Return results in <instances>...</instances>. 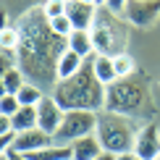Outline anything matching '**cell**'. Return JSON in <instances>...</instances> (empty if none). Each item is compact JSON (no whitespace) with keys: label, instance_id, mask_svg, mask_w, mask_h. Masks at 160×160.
I'll use <instances>...</instances> for the list:
<instances>
[{"label":"cell","instance_id":"obj_1","mask_svg":"<svg viewBox=\"0 0 160 160\" xmlns=\"http://www.w3.org/2000/svg\"><path fill=\"white\" fill-rule=\"evenodd\" d=\"M16 29L21 34V45L16 50L21 74L39 89L52 92L58 84V61L68 50V39L50 29V18L45 16L42 5L21 13L16 18Z\"/></svg>","mask_w":160,"mask_h":160},{"label":"cell","instance_id":"obj_2","mask_svg":"<svg viewBox=\"0 0 160 160\" xmlns=\"http://www.w3.org/2000/svg\"><path fill=\"white\" fill-rule=\"evenodd\" d=\"M105 110L147 123L155 116V102H152V95H150V79L142 71H137V74L118 79L110 87H105Z\"/></svg>","mask_w":160,"mask_h":160},{"label":"cell","instance_id":"obj_3","mask_svg":"<svg viewBox=\"0 0 160 160\" xmlns=\"http://www.w3.org/2000/svg\"><path fill=\"white\" fill-rule=\"evenodd\" d=\"M50 95L55 97V102L66 113L68 110H89V113L105 110V84L95 76L92 58L82 66V71L76 76L58 82Z\"/></svg>","mask_w":160,"mask_h":160},{"label":"cell","instance_id":"obj_4","mask_svg":"<svg viewBox=\"0 0 160 160\" xmlns=\"http://www.w3.org/2000/svg\"><path fill=\"white\" fill-rule=\"evenodd\" d=\"M142 121L129 116H118V113H108L100 110L97 113V139L102 144L105 152H113V155H129L134 152L139 129H142Z\"/></svg>","mask_w":160,"mask_h":160},{"label":"cell","instance_id":"obj_5","mask_svg":"<svg viewBox=\"0 0 160 160\" xmlns=\"http://www.w3.org/2000/svg\"><path fill=\"white\" fill-rule=\"evenodd\" d=\"M129 21H123L121 16L110 13L108 8H100L97 18L92 24V42H95V52L97 55H121L129 52Z\"/></svg>","mask_w":160,"mask_h":160},{"label":"cell","instance_id":"obj_6","mask_svg":"<svg viewBox=\"0 0 160 160\" xmlns=\"http://www.w3.org/2000/svg\"><path fill=\"white\" fill-rule=\"evenodd\" d=\"M97 131V113H89V110H68L63 116V123L61 129L55 131V144H63V147H68L71 142H76V139L82 137H89Z\"/></svg>","mask_w":160,"mask_h":160},{"label":"cell","instance_id":"obj_7","mask_svg":"<svg viewBox=\"0 0 160 160\" xmlns=\"http://www.w3.org/2000/svg\"><path fill=\"white\" fill-rule=\"evenodd\" d=\"M123 18L131 26L150 29V26L160 18V0H129Z\"/></svg>","mask_w":160,"mask_h":160},{"label":"cell","instance_id":"obj_8","mask_svg":"<svg viewBox=\"0 0 160 160\" xmlns=\"http://www.w3.org/2000/svg\"><path fill=\"white\" fill-rule=\"evenodd\" d=\"M134 155L144 158V160H155L160 155V129L155 121H147L139 129L137 144H134Z\"/></svg>","mask_w":160,"mask_h":160},{"label":"cell","instance_id":"obj_9","mask_svg":"<svg viewBox=\"0 0 160 160\" xmlns=\"http://www.w3.org/2000/svg\"><path fill=\"white\" fill-rule=\"evenodd\" d=\"M37 110H39V129L48 131L50 137H55V131L61 129V123H63L66 110L55 102V97H52V95H45L42 102L37 105Z\"/></svg>","mask_w":160,"mask_h":160},{"label":"cell","instance_id":"obj_10","mask_svg":"<svg viewBox=\"0 0 160 160\" xmlns=\"http://www.w3.org/2000/svg\"><path fill=\"white\" fill-rule=\"evenodd\" d=\"M52 144H55V139L37 126V129H29V131H24V134H18L13 150H16L18 155H32V152H39L45 147H52Z\"/></svg>","mask_w":160,"mask_h":160},{"label":"cell","instance_id":"obj_11","mask_svg":"<svg viewBox=\"0 0 160 160\" xmlns=\"http://www.w3.org/2000/svg\"><path fill=\"white\" fill-rule=\"evenodd\" d=\"M97 5L92 3H79V0H68V5H66V16H68V21L74 24V29H92V24H95L97 18Z\"/></svg>","mask_w":160,"mask_h":160},{"label":"cell","instance_id":"obj_12","mask_svg":"<svg viewBox=\"0 0 160 160\" xmlns=\"http://www.w3.org/2000/svg\"><path fill=\"white\" fill-rule=\"evenodd\" d=\"M102 144H100V139L97 134H89V137H82V139H76V142H71V160H95L102 155Z\"/></svg>","mask_w":160,"mask_h":160},{"label":"cell","instance_id":"obj_13","mask_svg":"<svg viewBox=\"0 0 160 160\" xmlns=\"http://www.w3.org/2000/svg\"><path fill=\"white\" fill-rule=\"evenodd\" d=\"M68 50L79 52V55L84 58V61H89V58H95V42H92V32L87 29H74L68 37Z\"/></svg>","mask_w":160,"mask_h":160},{"label":"cell","instance_id":"obj_14","mask_svg":"<svg viewBox=\"0 0 160 160\" xmlns=\"http://www.w3.org/2000/svg\"><path fill=\"white\" fill-rule=\"evenodd\" d=\"M11 123H13V129H16L18 134H24V131H29V129H37V126H39V110H37V105H21V110L11 118Z\"/></svg>","mask_w":160,"mask_h":160},{"label":"cell","instance_id":"obj_15","mask_svg":"<svg viewBox=\"0 0 160 160\" xmlns=\"http://www.w3.org/2000/svg\"><path fill=\"white\" fill-rule=\"evenodd\" d=\"M87 61L79 52L74 50H66L63 55H61V61H58V82H63V79H71V76H76L79 71H82V66Z\"/></svg>","mask_w":160,"mask_h":160},{"label":"cell","instance_id":"obj_16","mask_svg":"<svg viewBox=\"0 0 160 160\" xmlns=\"http://www.w3.org/2000/svg\"><path fill=\"white\" fill-rule=\"evenodd\" d=\"M92 68H95V76L105 87H110L113 82H118V74H116V66H113L110 55H95L92 58Z\"/></svg>","mask_w":160,"mask_h":160},{"label":"cell","instance_id":"obj_17","mask_svg":"<svg viewBox=\"0 0 160 160\" xmlns=\"http://www.w3.org/2000/svg\"><path fill=\"white\" fill-rule=\"evenodd\" d=\"M0 84H3V95H18L21 87L26 84V76L21 74V68H8L0 74Z\"/></svg>","mask_w":160,"mask_h":160},{"label":"cell","instance_id":"obj_18","mask_svg":"<svg viewBox=\"0 0 160 160\" xmlns=\"http://www.w3.org/2000/svg\"><path fill=\"white\" fill-rule=\"evenodd\" d=\"M21 34H18L16 24H8V16L3 11V29H0V50H18Z\"/></svg>","mask_w":160,"mask_h":160},{"label":"cell","instance_id":"obj_19","mask_svg":"<svg viewBox=\"0 0 160 160\" xmlns=\"http://www.w3.org/2000/svg\"><path fill=\"white\" fill-rule=\"evenodd\" d=\"M26 160H71V144L63 147V144H52V147H45L39 152H32V155H24Z\"/></svg>","mask_w":160,"mask_h":160},{"label":"cell","instance_id":"obj_20","mask_svg":"<svg viewBox=\"0 0 160 160\" xmlns=\"http://www.w3.org/2000/svg\"><path fill=\"white\" fill-rule=\"evenodd\" d=\"M113 66H116V74L118 79H126V76H131V74H137V63H134V58H131V52H121V55H116L113 58Z\"/></svg>","mask_w":160,"mask_h":160},{"label":"cell","instance_id":"obj_21","mask_svg":"<svg viewBox=\"0 0 160 160\" xmlns=\"http://www.w3.org/2000/svg\"><path fill=\"white\" fill-rule=\"evenodd\" d=\"M18 102L21 105H39L42 102V97H45V92L39 89L37 84H32V82H26L24 87H21V92H18Z\"/></svg>","mask_w":160,"mask_h":160},{"label":"cell","instance_id":"obj_22","mask_svg":"<svg viewBox=\"0 0 160 160\" xmlns=\"http://www.w3.org/2000/svg\"><path fill=\"white\" fill-rule=\"evenodd\" d=\"M66 5H68V0H42V11L48 18L66 16Z\"/></svg>","mask_w":160,"mask_h":160},{"label":"cell","instance_id":"obj_23","mask_svg":"<svg viewBox=\"0 0 160 160\" xmlns=\"http://www.w3.org/2000/svg\"><path fill=\"white\" fill-rule=\"evenodd\" d=\"M50 29L55 32L58 37H71V32H74V24L68 21V16H58V18H50Z\"/></svg>","mask_w":160,"mask_h":160},{"label":"cell","instance_id":"obj_24","mask_svg":"<svg viewBox=\"0 0 160 160\" xmlns=\"http://www.w3.org/2000/svg\"><path fill=\"white\" fill-rule=\"evenodd\" d=\"M18 110H21V102H18V97H16V95H3V100H0V116L13 118Z\"/></svg>","mask_w":160,"mask_h":160},{"label":"cell","instance_id":"obj_25","mask_svg":"<svg viewBox=\"0 0 160 160\" xmlns=\"http://www.w3.org/2000/svg\"><path fill=\"white\" fill-rule=\"evenodd\" d=\"M5 5H8V11H13V13H26L29 8H37V0H3Z\"/></svg>","mask_w":160,"mask_h":160},{"label":"cell","instance_id":"obj_26","mask_svg":"<svg viewBox=\"0 0 160 160\" xmlns=\"http://www.w3.org/2000/svg\"><path fill=\"white\" fill-rule=\"evenodd\" d=\"M126 5H129V0H108L105 8H108L110 13H116V16H123V13H126Z\"/></svg>","mask_w":160,"mask_h":160},{"label":"cell","instance_id":"obj_27","mask_svg":"<svg viewBox=\"0 0 160 160\" xmlns=\"http://www.w3.org/2000/svg\"><path fill=\"white\" fill-rule=\"evenodd\" d=\"M3 155H5V158H8V160H26L24 155H18V152H16V150H5V152H3Z\"/></svg>","mask_w":160,"mask_h":160},{"label":"cell","instance_id":"obj_28","mask_svg":"<svg viewBox=\"0 0 160 160\" xmlns=\"http://www.w3.org/2000/svg\"><path fill=\"white\" fill-rule=\"evenodd\" d=\"M95 160H116V155H113V152H102V155L95 158Z\"/></svg>","mask_w":160,"mask_h":160},{"label":"cell","instance_id":"obj_29","mask_svg":"<svg viewBox=\"0 0 160 160\" xmlns=\"http://www.w3.org/2000/svg\"><path fill=\"white\" fill-rule=\"evenodd\" d=\"M134 158V152H129V155H116V160H131Z\"/></svg>","mask_w":160,"mask_h":160},{"label":"cell","instance_id":"obj_30","mask_svg":"<svg viewBox=\"0 0 160 160\" xmlns=\"http://www.w3.org/2000/svg\"><path fill=\"white\" fill-rule=\"evenodd\" d=\"M105 3H108V0H95V5H97V8H105Z\"/></svg>","mask_w":160,"mask_h":160},{"label":"cell","instance_id":"obj_31","mask_svg":"<svg viewBox=\"0 0 160 160\" xmlns=\"http://www.w3.org/2000/svg\"><path fill=\"white\" fill-rule=\"evenodd\" d=\"M79 3H92V5H95V0H79Z\"/></svg>","mask_w":160,"mask_h":160},{"label":"cell","instance_id":"obj_32","mask_svg":"<svg viewBox=\"0 0 160 160\" xmlns=\"http://www.w3.org/2000/svg\"><path fill=\"white\" fill-rule=\"evenodd\" d=\"M131 160H144V158H139V155H134V158H131Z\"/></svg>","mask_w":160,"mask_h":160},{"label":"cell","instance_id":"obj_33","mask_svg":"<svg viewBox=\"0 0 160 160\" xmlns=\"http://www.w3.org/2000/svg\"><path fill=\"white\" fill-rule=\"evenodd\" d=\"M155 160H160V155H158V158H155Z\"/></svg>","mask_w":160,"mask_h":160}]
</instances>
